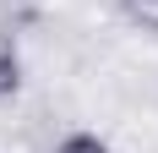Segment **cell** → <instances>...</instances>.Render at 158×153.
Returning <instances> with one entry per match:
<instances>
[{
    "label": "cell",
    "mask_w": 158,
    "mask_h": 153,
    "mask_svg": "<svg viewBox=\"0 0 158 153\" xmlns=\"http://www.w3.org/2000/svg\"><path fill=\"white\" fill-rule=\"evenodd\" d=\"M120 16H126L131 33H142V38H158V0H114Z\"/></svg>",
    "instance_id": "1"
},
{
    "label": "cell",
    "mask_w": 158,
    "mask_h": 153,
    "mask_svg": "<svg viewBox=\"0 0 158 153\" xmlns=\"http://www.w3.org/2000/svg\"><path fill=\"white\" fill-rule=\"evenodd\" d=\"M22 88V55H16V33H0V98Z\"/></svg>",
    "instance_id": "2"
},
{
    "label": "cell",
    "mask_w": 158,
    "mask_h": 153,
    "mask_svg": "<svg viewBox=\"0 0 158 153\" xmlns=\"http://www.w3.org/2000/svg\"><path fill=\"white\" fill-rule=\"evenodd\" d=\"M49 153H114V148H109L104 137H93V131H65Z\"/></svg>",
    "instance_id": "3"
}]
</instances>
